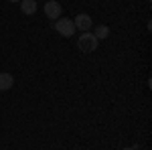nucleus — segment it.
Instances as JSON below:
<instances>
[{
    "mask_svg": "<svg viewBox=\"0 0 152 150\" xmlns=\"http://www.w3.org/2000/svg\"><path fill=\"white\" fill-rule=\"evenodd\" d=\"M97 45H99V41L95 39V35L91 33V31L81 33L79 41H77V47L81 49L83 53H91V51H95V49H97Z\"/></svg>",
    "mask_w": 152,
    "mask_h": 150,
    "instance_id": "obj_1",
    "label": "nucleus"
},
{
    "mask_svg": "<svg viewBox=\"0 0 152 150\" xmlns=\"http://www.w3.org/2000/svg\"><path fill=\"white\" fill-rule=\"evenodd\" d=\"M55 31L61 37H71L75 33V24H73L71 18H59L57 23H55Z\"/></svg>",
    "mask_w": 152,
    "mask_h": 150,
    "instance_id": "obj_2",
    "label": "nucleus"
},
{
    "mask_svg": "<svg viewBox=\"0 0 152 150\" xmlns=\"http://www.w3.org/2000/svg\"><path fill=\"white\" fill-rule=\"evenodd\" d=\"M73 24H75V31H81V33L91 31V26H94L89 14H77V16H75V20H73Z\"/></svg>",
    "mask_w": 152,
    "mask_h": 150,
    "instance_id": "obj_3",
    "label": "nucleus"
},
{
    "mask_svg": "<svg viewBox=\"0 0 152 150\" xmlns=\"http://www.w3.org/2000/svg\"><path fill=\"white\" fill-rule=\"evenodd\" d=\"M43 10H45V14H47L51 20H55V18H59V14H61V4H59L57 0H49Z\"/></svg>",
    "mask_w": 152,
    "mask_h": 150,
    "instance_id": "obj_4",
    "label": "nucleus"
},
{
    "mask_svg": "<svg viewBox=\"0 0 152 150\" xmlns=\"http://www.w3.org/2000/svg\"><path fill=\"white\" fill-rule=\"evenodd\" d=\"M20 10L24 12V14H35L37 12V2L35 0H20Z\"/></svg>",
    "mask_w": 152,
    "mask_h": 150,
    "instance_id": "obj_5",
    "label": "nucleus"
},
{
    "mask_svg": "<svg viewBox=\"0 0 152 150\" xmlns=\"http://www.w3.org/2000/svg\"><path fill=\"white\" fill-rule=\"evenodd\" d=\"M14 79H12L10 73H0V91H6V89H10Z\"/></svg>",
    "mask_w": 152,
    "mask_h": 150,
    "instance_id": "obj_6",
    "label": "nucleus"
},
{
    "mask_svg": "<svg viewBox=\"0 0 152 150\" xmlns=\"http://www.w3.org/2000/svg\"><path fill=\"white\" fill-rule=\"evenodd\" d=\"M94 35H95V39H97V41H102V39H105V37L110 35V29H107L105 24H99V26H95Z\"/></svg>",
    "mask_w": 152,
    "mask_h": 150,
    "instance_id": "obj_7",
    "label": "nucleus"
},
{
    "mask_svg": "<svg viewBox=\"0 0 152 150\" xmlns=\"http://www.w3.org/2000/svg\"><path fill=\"white\" fill-rule=\"evenodd\" d=\"M8 2H20V0H8Z\"/></svg>",
    "mask_w": 152,
    "mask_h": 150,
    "instance_id": "obj_8",
    "label": "nucleus"
},
{
    "mask_svg": "<svg viewBox=\"0 0 152 150\" xmlns=\"http://www.w3.org/2000/svg\"><path fill=\"white\" fill-rule=\"evenodd\" d=\"M124 150H134V148H124Z\"/></svg>",
    "mask_w": 152,
    "mask_h": 150,
    "instance_id": "obj_9",
    "label": "nucleus"
}]
</instances>
